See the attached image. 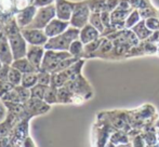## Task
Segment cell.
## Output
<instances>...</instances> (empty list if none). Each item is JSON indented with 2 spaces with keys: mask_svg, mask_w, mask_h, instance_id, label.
<instances>
[{
  "mask_svg": "<svg viewBox=\"0 0 159 147\" xmlns=\"http://www.w3.org/2000/svg\"><path fill=\"white\" fill-rule=\"evenodd\" d=\"M55 0H34V4H35L37 8H40V7H46L49 6V4H52Z\"/></svg>",
  "mask_w": 159,
  "mask_h": 147,
  "instance_id": "4316f807",
  "label": "cell"
},
{
  "mask_svg": "<svg viewBox=\"0 0 159 147\" xmlns=\"http://www.w3.org/2000/svg\"><path fill=\"white\" fill-rule=\"evenodd\" d=\"M75 3L67 0H55V10L57 16L63 21H70Z\"/></svg>",
  "mask_w": 159,
  "mask_h": 147,
  "instance_id": "7c38bea8",
  "label": "cell"
},
{
  "mask_svg": "<svg viewBox=\"0 0 159 147\" xmlns=\"http://www.w3.org/2000/svg\"><path fill=\"white\" fill-rule=\"evenodd\" d=\"M15 89H16L17 92H19L22 103H25L26 101H28V100L30 99V89L25 88V87H23L22 84L16 86V87H15Z\"/></svg>",
  "mask_w": 159,
  "mask_h": 147,
  "instance_id": "44dd1931",
  "label": "cell"
},
{
  "mask_svg": "<svg viewBox=\"0 0 159 147\" xmlns=\"http://www.w3.org/2000/svg\"><path fill=\"white\" fill-rule=\"evenodd\" d=\"M21 32L24 38L26 39L27 43L35 44V46H43L47 43L49 37L46 35L43 29L39 28H30V27H23L21 28Z\"/></svg>",
  "mask_w": 159,
  "mask_h": 147,
  "instance_id": "8992f818",
  "label": "cell"
},
{
  "mask_svg": "<svg viewBox=\"0 0 159 147\" xmlns=\"http://www.w3.org/2000/svg\"><path fill=\"white\" fill-rule=\"evenodd\" d=\"M68 52L70 53L73 56L75 57H80L84 53V42L81 40H74L71 42L70 47L68 49Z\"/></svg>",
  "mask_w": 159,
  "mask_h": 147,
  "instance_id": "2e32d148",
  "label": "cell"
},
{
  "mask_svg": "<svg viewBox=\"0 0 159 147\" xmlns=\"http://www.w3.org/2000/svg\"><path fill=\"white\" fill-rule=\"evenodd\" d=\"M80 30L77 27H69L64 33L57 35L55 37L49 38L47 43L44 44L46 50H59V51H68L71 42L78 39Z\"/></svg>",
  "mask_w": 159,
  "mask_h": 147,
  "instance_id": "7a4b0ae2",
  "label": "cell"
},
{
  "mask_svg": "<svg viewBox=\"0 0 159 147\" xmlns=\"http://www.w3.org/2000/svg\"><path fill=\"white\" fill-rule=\"evenodd\" d=\"M0 60L2 63L6 64H11L14 60L6 32L1 29H0Z\"/></svg>",
  "mask_w": 159,
  "mask_h": 147,
  "instance_id": "30bf717a",
  "label": "cell"
},
{
  "mask_svg": "<svg viewBox=\"0 0 159 147\" xmlns=\"http://www.w3.org/2000/svg\"><path fill=\"white\" fill-rule=\"evenodd\" d=\"M11 64H6L3 63L0 68V80H3V81H8L9 77V72H10Z\"/></svg>",
  "mask_w": 159,
  "mask_h": 147,
  "instance_id": "d4e9b609",
  "label": "cell"
},
{
  "mask_svg": "<svg viewBox=\"0 0 159 147\" xmlns=\"http://www.w3.org/2000/svg\"><path fill=\"white\" fill-rule=\"evenodd\" d=\"M38 83V72L34 73H26L23 74V77H22V82L21 84L25 88L32 89L34 86Z\"/></svg>",
  "mask_w": 159,
  "mask_h": 147,
  "instance_id": "9a60e30c",
  "label": "cell"
},
{
  "mask_svg": "<svg viewBox=\"0 0 159 147\" xmlns=\"http://www.w3.org/2000/svg\"><path fill=\"white\" fill-rule=\"evenodd\" d=\"M57 89L54 86H49L48 90H47L46 94H44L43 101L47 102L49 105H52V104L57 103Z\"/></svg>",
  "mask_w": 159,
  "mask_h": 147,
  "instance_id": "e0dca14e",
  "label": "cell"
},
{
  "mask_svg": "<svg viewBox=\"0 0 159 147\" xmlns=\"http://www.w3.org/2000/svg\"><path fill=\"white\" fill-rule=\"evenodd\" d=\"M38 83L44 84V86H50L51 84V74L43 70L38 72Z\"/></svg>",
  "mask_w": 159,
  "mask_h": 147,
  "instance_id": "7402d4cb",
  "label": "cell"
},
{
  "mask_svg": "<svg viewBox=\"0 0 159 147\" xmlns=\"http://www.w3.org/2000/svg\"><path fill=\"white\" fill-rule=\"evenodd\" d=\"M27 111V115L30 118L35 117V116L43 115V114L48 113L50 110V106L47 102L40 99H35V97H30L28 101L24 103Z\"/></svg>",
  "mask_w": 159,
  "mask_h": 147,
  "instance_id": "52a82bcc",
  "label": "cell"
},
{
  "mask_svg": "<svg viewBox=\"0 0 159 147\" xmlns=\"http://www.w3.org/2000/svg\"><path fill=\"white\" fill-rule=\"evenodd\" d=\"M73 55L68 51H59V50H46L44 56L41 63L40 70L54 74L62 61L69 59ZM75 57V56H74Z\"/></svg>",
  "mask_w": 159,
  "mask_h": 147,
  "instance_id": "3957f363",
  "label": "cell"
},
{
  "mask_svg": "<svg viewBox=\"0 0 159 147\" xmlns=\"http://www.w3.org/2000/svg\"><path fill=\"white\" fill-rule=\"evenodd\" d=\"M9 114V109L7 107V105L4 104V102L0 99V122H2L7 118Z\"/></svg>",
  "mask_w": 159,
  "mask_h": 147,
  "instance_id": "484cf974",
  "label": "cell"
},
{
  "mask_svg": "<svg viewBox=\"0 0 159 147\" xmlns=\"http://www.w3.org/2000/svg\"><path fill=\"white\" fill-rule=\"evenodd\" d=\"M68 26H69L68 21H63V20L57 17V19L51 20L50 23L46 26V28L43 30L47 36L49 38H52L64 33L68 28Z\"/></svg>",
  "mask_w": 159,
  "mask_h": 147,
  "instance_id": "9c48e42d",
  "label": "cell"
},
{
  "mask_svg": "<svg viewBox=\"0 0 159 147\" xmlns=\"http://www.w3.org/2000/svg\"><path fill=\"white\" fill-rule=\"evenodd\" d=\"M37 9L38 8L35 4H30V6L26 7L25 9H23V10L17 13L15 20H16L17 25L20 26V28L26 27V26H28L32 23V21L36 15V12H37Z\"/></svg>",
  "mask_w": 159,
  "mask_h": 147,
  "instance_id": "8fae6325",
  "label": "cell"
},
{
  "mask_svg": "<svg viewBox=\"0 0 159 147\" xmlns=\"http://www.w3.org/2000/svg\"><path fill=\"white\" fill-rule=\"evenodd\" d=\"M22 77H23V74L20 72L19 69H16L15 67L11 66L10 72H9V77H8V81L11 82L14 87L20 86L22 82Z\"/></svg>",
  "mask_w": 159,
  "mask_h": 147,
  "instance_id": "ac0fdd59",
  "label": "cell"
},
{
  "mask_svg": "<svg viewBox=\"0 0 159 147\" xmlns=\"http://www.w3.org/2000/svg\"><path fill=\"white\" fill-rule=\"evenodd\" d=\"M24 146H35V144H34V142H33V140L30 139V136H27L25 139V141H24V144H23Z\"/></svg>",
  "mask_w": 159,
  "mask_h": 147,
  "instance_id": "83f0119b",
  "label": "cell"
},
{
  "mask_svg": "<svg viewBox=\"0 0 159 147\" xmlns=\"http://www.w3.org/2000/svg\"><path fill=\"white\" fill-rule=\"evenodd\" d=\"M49 86H44V84L37 83L30 89V97H35V99L43 100L44 94H46L47 90H48Z\"/></svg>",
  "mask_w": 159,
  "mask_h": 147,
  "instance_id": "d6986e66",
  "label": "cell"
},
{
  "mask_svg": "<svg viewBox=\"0 0 159 147\" xmlns=\"http://www.w3.org/2000/svg\"><path fill=\"white\" fill-rule=\"evenodd\" d=\"M13 88H14V86H13L11 82L0 80V97L3 96L6 93H8L9 91L12 90Z\"/></svg>",
  "mask_w": 159,
  "mask_h": 147,
  "instance_id": "cb8c5ba5",
  "label": "cell"
},
{
  "mask_svg": "<svg viewBox=\"0 0 159 147\" xmlns=\"http://www.w3.org/2000/svg\"><path fill=\"white\" fill-rule=\"evenodd\" d=\"M4 32L9 39V43L13 53V59L17 60L21 57H25L27 52V41L22 34L16 20L11 19L9 22H7Z\"/></svg>",
  "mask_w": 159,
  "mask_h": 147,
  "instance_id": "6da1fadb",
  "label": "cell"
},
{
  "mask_svg": "<svg viewBox=\"0 0 159 147\" xmlns=\"http://www.w3.org/2000/svg\"><path fill=\"white\" fill-rule=\"evenodd\" d=\"M0 99L2 100V101L4 102H13V103H22L21 101V97H20V94L19 92H17V90L15 89V87L12 89V90H10L8 93H6V94L3 95V96H1Z\"/></svg>",
  "mask_w": 159,
  "mask_h": 147,
  "instance_id": "ffe728a7",
  "label": "cell"
},
{
  "mask_svg": "<svg viewBox=\"0 0 159 147\" xmlns=\"http://www.w3.org/2000/svg\"><path fill=\"white\" fill-rule=\"evenodd\" d=\"M30 4H34V0H14V8L19 12Z\"/></svg>",
  "mask_w": 159,
  "mask_h": 147,
  "instance_id": "603a6c76",
  "label": "cell"
},
{
  "mask_svg": "<svg viewBox=\"0 0 159 147\" xmlns=\"http://www.w3.org/2000/svg\"><path fill=\"white\" fill-rule=\"evenodd\" d=\"M2 64H3V63H2V62H1V60H0V68H1V66H2Z\"/></svg>",
  "mask_w": 159,
  "mask_h": 147,
  "instance_id": "f1b7e54d",
  "label": "cell"
},
{
  "mask_svg": "<svg viewBox=\"0 0 159 147\" xmlns=\"http://www.w3.org/2000/svg\"><path fill=\"white\" fill-rule=\"evenodd\" d=\"M46 49L43 46H35V44H30L27 47V52H26V57L28 61L32 63V65L39 72L41 68V63L44 56Z\"/></svg>",
  "mask_w": 159,
  "mask_h": 147,
  "instance_id": "ba28073f",
  "label": "cell"
},
{
  "mask_svg": "<svg viewBox=\"0 0 159 147\" xmlns=\"http://www.w3.org/2000/svg\"><path fill=\"white\" fill-rule=\"evenodd\" d=\"M57 15V10H55V4H49L46 7H40L37 9V12L32 21V23L26 27L30 28H39V29H44L46 26L50 23L51 20H53Z\"/></svg>",
  "mask_w": 159,
  "mask_h": 147,
  "instance_id": "277c9868",
  "label": "cell"
},
{
  "mask_svg": "<svg viewBox=\"0 0 159 147\" xmlns=\"http://www.w3.org/2000/svg\"><path fill=\"white\" fill-rule=\"evenodd\" d=\"M89 19V4L86 2H79L75 3L73 14L70 17L71 26L77 28H82L84 25H87V22Z\"/></svg>",
  "mask_w": 159,
  "mask_h": 147,
  "instance_id": "5b68a950",
  "label": "cell"
},
{
  "mask_svg": "<svg viewBox=\"0 0 159 147\" xmlns=\"http://www.w3.org/2000/svg\"><path fill=\"white\" fill-rule=\"evenodd\" d=\"M98 33L96 30V28L93 25H84L82 27V29L80 30L79 38L84 43H89L91 41H94L98 38Z\"/></svg>",
  "mask_w": 159,
  "mask_h": 147,
  "instance_id": "4fadbf2b",
  "label": "cell"
},
{
  "mask_svg": "<svg viewBox=\"0 0 159 147\" xmlns=\"http://www.w3.org/2000/svg\"><path fill=\"white\" fill-rule=\"evenodd\" d=\"M11 66H13V67H15L16 69H19L22 74L38 72V70L32 65V63L28 61L26 56L21 57V59H17V60H13V62L11 63Z\"/></svg>",
  "mask_w": 159,
  "mask_h": 147,
  "instance_id": "5bb4252c",
  "label": "cell"
}]
</instances>
